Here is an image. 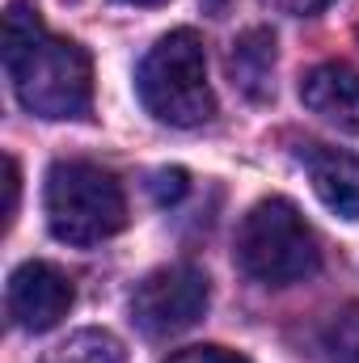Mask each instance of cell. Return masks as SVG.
<instances>
[{
  "instance_id": "13",
  "label": "cell",
  "mask_w": 359,
  "mask_h": 363,
  "mask_svg": "<svg viewBox=\"0 0 359 363\" xmlns=\"http://www.w3.org/2000/svg\"><path fill=\"white\" fill-rule=\"evenodd\" d=\"M153 194H157V203H178L182 194H186V169H161V174H153Z\"/></svg>"
},
{
  "instance_id": "10",
  "label": "cell",
  "mask_w": 359,
  "mask_h": 363,
  "mask_svg": "<svg viewBox=\"0 0 359 363\" xmlns=\"http://www.w3.org/2000/svg\"><path fill=\"white\" fill-rule=\"evenodd\" d=\"M43 363H123V347L106 330H81L68 342H60Z\"/></svg>"
},
{
  "instance_id": "12",
  "label": "cell",
  "mask_w": 359,
  "mask_h": 363,
  "mask_svg": "<svg viewBox=\"0 0 359 363\" xmlns=\"http://www.w3.org/2000/svg\"><path fill=\"white\" fill-rule=\"evenodd\" d=\"M165 363H250L241 351H228V347H186L174 351Z\"/></svg>"
},
{
  "instance_id": "5",
  "label": "cell",
  "mask_w": 359,
  "mask_h": 363,
  "mask_svg": "<svg viewBox=\"0 0 359 363\" xmlns=\"http://www.w3.org/2000/svg\"><path fill=\"white\" fill-rule=\"evenodd\" d=\"M211 304V283L207 274L190 262H174L161 271L144 274L131 291V321L148 338H174L190 330Z\"/></svg>"
},
{
  "instance_id": "7",
  "label": "cell",
  "mask_w": 359,
  "mask_h": 363,
  "mask_svg": "<svg viewBox=\"0 0 359 363\" xmlns=\"http://www.w3.org/2000/svg\"><path fill=\"white\" fill-rule=\"evenodd\" d=\"M300 101L317 118H326L330 127L359 135V72L351 64L330 60V64L309 68L304 81H300Z\"/></svg>"
},
{
  "instance_id": "8",
  "label": "cell",
  "mask_w": 359,
  "mask_h": 363,
  "mask_svg": "<svg viewBox=\"0 0 359 363\" xmlns=\"http://www.w3.org/2000/svg\"><path fill=\"white\" fill-rule=\"evenodd\" d=\"M309 182L317 190V199L343 216V220H359V157L343 152V148H326V144H309L300 152Z\"/></svg>"
},
{
  "instance_id": "11",
  "label": "cell",
  "mask_w": 359,
  "mask_h": 363,
  "mask_svg": "<svg viewBox=\"0 0 359 363\" xmlns=\"http://www.w3.org/2000/svg\"><path fill=\"white\" fill-rule=\"evenodd\" d=\"M317 347L326 363H359V304H347L326 321Z\"/></svg>"
},
{
  "instance_id": "14",
  "label": "cell",
  "mask_w": 359,
  "mask_h": 363,
  "mask_svg": "<svg viewBox=\"0 0 359 363\" xmlns=\"http://www.w3.org/2000/svg\"><path fill=\"white\" fill-rule=\"evenodd\" d=\"M275 13H287V17H313V13H321L326 4H334V0H267Z\"/></svg>"
},
{
  "instance_id": "1",
  "label": "cell",
  "mask_w": 359,
  "mask_h": 363,
  "mask_svg": "<svg viewBox=\"0 0 359 363\" xmlns=\"http://www.w3.org/2000/svg\"><path fill=\"white\" fill-rule=\"evenodd\" d=\"M4 72L17 101L38 118H85L93 110V60L72 38L43 26L38 9L13 0L4 9Z\"/></svg>"
},
{
  "instance_id": "9",
  "label": "cell",
  "mask_w": 359,
  "mask_h": 363,
  "mask_svg": "<svg viewBox=\"0 0 359 363\" xmlns=\"http://www.w3.org/2000/svg\"><path fill=\"white\" fill-rule=\"evenodd\" d=\"M228 68H233V85L250 101H270L275 97V34L263 30V26L245 30L233 43Z\"/></svg>"
},
{
  "instance_id": "6",
  "label": "cell",
  "mask_w": 359,
  "mask_h": 363,
  "mask_svg": "<svg viewBox=\"0 0 359 363\" xmlns=\"http://www.w3.org/2000/svg\"><path fill=\"white\" fill-rule=\"evenodd\" d=\"M4 300H9V317H13L17 330L47 334V330H55L68 317L77 291H72L68 274L60 267H51V262H21L9 274V296Z\"/></svg>"
},
{
  "instance_id": "3",
  "label": "cell",
  "mask_w": 359,
  "mask_h": 363,
  "mask_svg": "<svg viewBox=\"0 0 359 363\" xmlns=\"http://www.w3.org/2000/svg\"><path fill=\"white\" fill-rule=\"evenodd\" d=\"M144 110L165 127H199L216 114V93L207 81V51L194 30H170L144 55L136 72Z\"/></svg>"
},
{
  "instance_id": "2",
  "label": "cell",
  "mask_w": 359,
  "mask_h": 363,
  "mask_svg": "<svg viewBox=\"0 0 359 363\" xmlns=\"http://www.w3.org/2000/svg\"><path fill=\"white\" fill-rule=\"evenodd\" d=\"M43 207L51 237L64 245H101L127 228V194L118 178L89 161H55L47 169Z\"/></svg>"
},
{
  "instance_id": "4",
  "label": "cell",
  "mask_w": 359,
  "mask_h": 363,
  "mask_svg": "<svg viewBox=\"0 0 359 363\" xmlns=\"http://www.w3.org/2000/svg\"><path fill=\"white\" fill-rule=\"evenodd\" d=\"M237 267L267 287L300 283L321 267L317 233L309 228V220L300 216L296 203L263 199L245 211V220L237 228Z\"/></svg>"
},
{
  "instance_id": "15",
  "label": "cell",
  "mask_w": 359,
  "mask_h": 363,
  "mask_svg": "<svg viewBox=\"0 0 359 363\" xmlns=\"http://www.w3.org/2000/svg\"><path fill=\"white\" fill-rule=\"evenodd\" d=\"M4 169H9V182H4V190H9V203H4V220L13 224V216H17V194H21V169H17V161H13V157H4Z\"/></svg>"
},
{
  "instance_id": "16",
  "label": "cell",
  "mask_w": 359,
  "mask_h": 363,
  "mask_svg": "<svg viewBox=\"0 0 359 363\" xmlns=\"http://www.w3.org/2000/svg\"><path fill=\"white\" fill-rule=\"evenodd\" d=\"M127 4H140V9H157V4H170V0H127Z\"/></svg>"
}]
</instances>
